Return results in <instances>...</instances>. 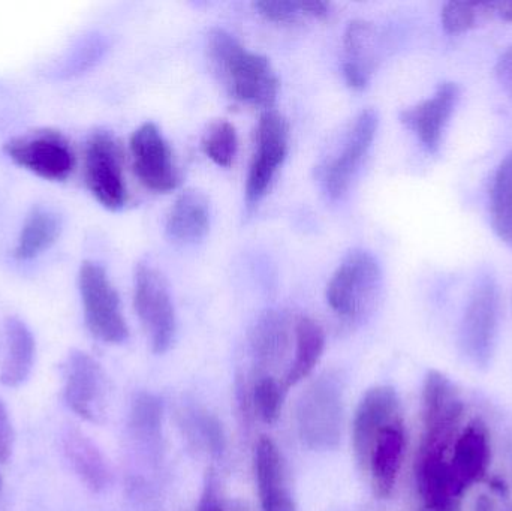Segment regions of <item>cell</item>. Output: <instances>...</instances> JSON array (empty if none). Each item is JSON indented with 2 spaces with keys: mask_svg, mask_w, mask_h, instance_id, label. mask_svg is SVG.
<instances>
[{
  "mask_svg": "<svg viewBox=\"0 0 512 511\" xmlns=\"http://www.w3.org/2000/svg\"><path fill=\"white\" fill-rule=\"evenodd\" d=\"M475 511H495V504L489 497H480L475 504Z\"/></svg>",
  "mask_w": 512,
  "mask_h": 511,
  "instance_id": "8d00e7d4",
  "label": "cell"
},
{
  "mask_svg": "<svg viewBox=\"0 0 512 511\" xmlns=\"http://www.w3.org/2000/svg\"><path fill=\"white\" fill-rule=\"evenodd\" d=\"M6 155L24 170L50 182H63L75 168L74 150L59 132L44 129L5 144Z\"/></svg>",
  "mask_w": 512,
  "mask_h": 511,
  "instance_id": "9c48e42d",
  "label": "cell"
},
{
  "mask_svg": "<svg viewBox=\"0 0 512 511\" xmlns=\"http://www.w3.org/2000/svg\"><path fill=\"white\" fill-rule=\"evenodd\" d=\"M490 221L498 239L512 249V150L504 156L493 176Z\"/></svg>",
  "mask_w": 512,
  "mask_h": 511,
  "instance_id": "d4e9b609",
  "label": "cell"
},
{
  "mask_svg": "<svg viewBox=\"0 0 512 511\" xmlns=\"http://www.w3.org/2000/svg\"><path fill=\"white\" fill-rule=\"evenodd\" d=\"M496 78L505 92L512 95V45L499 57L495 68Z\"/></svg>",
  "mask_w": 512,
  "mask_h": 511,
  "instance_id": "836d02e7",
  "label": "cell"
},
{
  "mask_svg": "<svg viewBox=\"0 0 512 511\" xmlns=\"http://www.w3.org/2000/svg\"><path fill=\"white\" fill-rule=\"evenodd\" d=\"M490 459L492 447L489 429L483 420H471L454 441L453 455L450 458L451 470L456 479L469 489L487 476Z\"/></svg>",
  "mask_w": 512,
  "mask_h": 511,
  "instance_id": "e0dca14e",
  "label": "cell"
},
{
  "mask_svg": "<svg viewBox=\"0 0 512 511\" xmlns=\"http://www.w3.org/2000/svg\"><path fill=\"white\" fill-rule=\"evenodd\" d=\"M60 234V221L56 213L44 207H36L27 216L21 227L14 257L27 261L47 251Z\"/></svg>",
  "mask_w": 512,
  "mask_h": 511,
  "instance_id": "cb8c5ba5",
  "label": "cell"
},
{
  "mask_svg": "<svg viewBox=\"0 0 512 511\" xmlns=\"http://www.w3.org/2000/svg\"><path fill=\"white\" fill-rule=\"evenodd\" d=\"M12 447H14V429H12L8 411H6L3 402L0 401V462L2 464H5L11 458Z\"/></svg>",
  "mask_w": 512,
  "mask_h": 511,
  "instance_id": "d6a6232c",
  "label": "cell"
},
{
  "mask_svg": "<svg viewBox=\"0 0 512 511\" xmlns=\"http://www.w3.org/2000/svg\"><path fill=\"white\" fill-rule=\"evenodd\" d=\"M66 453L78 476L93 491H101L108 482V470L99 450L80 434L66 438Z\"/></svg>",
  "mask_w": 512,
  "mask_h": 511,
  "instance_id": "484cf974",
  "label": "cell"
},
{
  "mask_svg": "<svg viewBox=\"0 0 512 511\" xmlns=\"http://www.w3.org/2000/svg\"><path fill=\"white\" fill-rule=\"evenodd\" d=\"M499 287L490 273L475 281L466 306L460 338L466 353L477 363L489 362L499 326Z\"/></svg>",
  "mask_w": 512,
  "mask_h": 511,
  "instance_id": "8fae6325",
  "label": "cell"
},
{
  "mask_svg": "<svg viewBox=\"0 0 512 511\" xmlns=\"http://www.w3.org/2000/svg\"><path fill=\"white\" fill-rule=\"evenodd\" d=\"M295 353L283 378V387L291 389L309 377L325 350L324 329L309 317H298L294 323Z\"/></svg>",
  "mask_w": 512,
  "mask_h": 511,
  "instance_id": "7402d4cb",
  "label": "cell"
},
{
  "mask_svg": "<svg viewBox=\"0 0 512 511\" xmlns=\"http://www.w3.org/2000/svg\"><path fill=\"white\" fill-rule=\"evenodd\" d=\"M198 511H224V501H222L221 491H219V482L213 471L207 473L200 503H198Z\"/></svg>",
  "mask_w": 512,
  "mask_h": 511,
  "instance_id": "1f68e13d",
  "label": "cell"
},
{
  "mask_svg": "<svg viewBox=\"0 0 512 511\" xmlns=\"http://www.w3.org/2000/svg\"><path fill=\"white\" fill-rule=\"evenodd\" d=\"M459 84L444 81L430 98L405 108L399 114L400 123L417 135L427 152L438 153L445 128L460 101Z\"/></svg>",
  "mask_w": 512,
  "mask_h": 511,
  "instance_id": "9a60e30c",
  "label": "cell"
},
{
  "mask_svg": "<svg viewBox=\"0 0 512 511\" xmlns=\"http://www.w3.org/2000/svg\"><path fill=\"white\" fill-rule=\"evenodd\" d=\"M289 126L276 110L259 117L255 134V152L246 177L245 200L249 210L255 209L273 185L277 171L288 155Z\"/></svg>",
  "mask_w": 512,
  "mask_h": 511,
  "instance_id": "8992f818",
  "label": "cell"
},
{
  "mask_svg": "<svg viewBox=\"0 0 512 511\" xmlns=\"http://www.w3.org/2000/svg\"><path fill=\"white\" fill-rule=\"evenodd\" d=\"M129 144L135 176L147 189L165 194L180 185L173 150L155 123H143L135 129Z\"/></svg>",
  "mask_w": 512,
  "mask_h": 511,
  "instance_id": "7c38bea8",
  "label": "cell"
},
{
  "mask_svg": "<svg viewBox=\"0 0 512 511\" xmlns=\"http://www.w3.org/2000/svg\"><path fill=\"white\" fill-rule=\"evenodd\" d=\"M463 414L465 404L450 378L435 369L427 372L423 384L424 432H459Z\"/></svg>",
  "mask_w": 512,
  "mask_h": 511,
  "instance_id": "ac0fdd59",
  "label": "cell"
},
{
  "mask_svg": "<svg viewBox=\"0 0 512 511\" xmlns=\"http://www.w3.org/2000/svg\"><path fill=\"white\" fill-rule=\"evenodd\" d=\"M255 11L271 23L289 24L303 15L301 3L292 0H261L254 3Z\"/></svg>",
  "mask_w": 512,
  "mask_h": 511,
  "instance_id": "4dcf8cb0",
  "label": "cell"
},
{
  "mask_svg": "<svg viewBox=\"0 0 512 511\" xmlns=\"http://www.w3.org/2000/svg\"><path fill=\"white\" fill-rule=\"evenodd\" d=\"M212 212L203 192L188 189L174 201L167 216L165 233L171 242L179 245H195L206 239L210 230Z\"/></svg>",
  "mask_w": 512,
  "mask_h": 511,
  "instance_id": "d6986e66",
  "label": "cell"
},
{
  "mask_svg": "<svg viewBox=\"0 0 512 511\" xmlns=\"http://www.w3.org/2000/svg\"><path fill=\"white\" fill-rule=\"evenodd\" d=\"M379 116L373 108L361 111L346 134L342 149L322 168V188L330 200H340L351 188L378 134Z\"/></svg>",
  "mask_w": 512,
  "mask_h": 511,
  "instance_id": "30bf717a",
  "label": "cell"
},
{
  "mask_svg": "<svg viewBox=\"0 0 512 511\" xmlns=\"http://www.w3.org/2000/svg\"><path fill=\"white\" fill-rule=\"evenodd\" d=\"M285 392L283 384L277 383L270 375L258 378L254 387V405L256 414L262 422L267 425L277 422L282 411Z\"/></svg>",
  "mask_w": 512,
  "mask_h": 511,
  "instance_id": "83f0119b",
  "label": "cell"
},
{
  "mask_svg": "<svg viewBox=\"0 0 512 511\" xmlns=\"http://www.w3.org/2000/svg\"><path fill=\"white\" fill-rule=\"evenodd\" d=\"M298 434L313 450L339 446L343 426L342 384L333 375L318 378L301 396L297 408Z\"/></svg>",
  "mask_w": 512,
  "mask_h": 511,
  "instance_id": "3957f363",
  "label": "cell"
},
{
  "mask_svg": "<svg viewBox=\"0 0 512 511\" xmlns=\"http://www.w3.org/2000/svg\"><path fill=\"white\" fill-rule=\"evenodd\" d=\"M134 305L153 353H167L176 339V309L167 281L149 264H138L135 270Z\"/></svg>",
  "mask_w": 512,
  "mask_h": 511,
  "instance_id": "5b68a950",
  "label": "cell"
},
{
  "mask_svg": "<svg viewBox=\"0 0 512 511\" xmlns=\"http://www.w3.org/2000/svg\"><path fill=\"white\" fill-rule=\"evenodd\" d=\"M415 480L418 494L430 511H459L468 491L454 476L444 450L418 449Z\"/></svg>",
  "mask_w": 512,
  "mask_h": 511,
  "instance_id": "5bb4252c",
  "label": "cell"
},
{
  "mask_svg": "<svg viewBox=\"0 0 512 511\" xmlns=\"http://www.w3.org/2000/svg\"><path fill=\"white\" fill-rule=\"evenodd\" d=\"M207 48L231 98L264 111L273 108L279 93V78L267 57L249 51L219 27L210 32Z\"/></svg>",
  "mask_w": 512,
  "mask_h": 511,
  "instance_id": "6da1fadb",
  "label": "cell"
},
{
  "mask_svg": "<svg viewBox=\"0 0 512 511\" xmlns=\"http://www.w3.org/2000/svg\"><path fill=\"white\" fill-rule=\"evenodd\" d=\"M300 3L303 17L325 18L330 14V3L321 2V0H307Z\"/></svg>",
  "mask_w": 512,
  "mask_h": 511,
  "instance_id": "e575fe53",
  "label": "cell"
},
{
  "mask_svg": "<svg viewBox=\"0 0 512 511\" xmlns=\"http://www.w3.org/2000/svg\"><path fill=\"white\" fill-rule=\"evenodd\" d=\"M239 138L233 123L218 120L210 126L203 138V150L207 158L219 167H230L236 159Z\"/></svg>",
  "mask_w": 512,
  "mask_h": 511,
  "instance_id": "4316f807",
  "label": "cell"
},
{
  "mask_svg": "<svg viewBox=\"0 0 512 511\" xmlns=\"http://www.w3.org/2000/svg\"><path fill=\"white\" fill-rule=\"evenodd\" d=\"M484 3L448 2L441 12L442 27L448 35H460L477 27Z\"/></svg>",
  "mask_w": 512,
  "mask_h": 511,
  "instance_id": "f1b7e54d",
  "label": "cell"
},
{
  "mask_svg": "<svg viewBox=\"0 0 512 511\" xmlns=\"http://www.w3.org/2000/svg\"><path fill=\"white\" fill-rule=\"evenodd\" d=\"M6 354L0 381L6 387H18L32 374L36 344L24 321L9 317L5 324Z\"/></svg>",
  "mask_w": 512,
  "mask_h": 511,
  "instance_id": "44dd1931",
  "label": "cell"
},
{
  "mask_svg": "<svg viewBox=\"0 0 512 511\" xmlns=\"http://www.w3.org/2000/svg\"><path fill=\"white\" fill-rule=\"evenodd\" d=\"M65 401L81 419L99 423L105 416L108 384L104 369L89 354L72 351L65 363Z\"/></svg>",
  "mask_w": 512,
  "mask_h": 511,
  "instance_id": "4fadbf2b",
  "label": "cell"
},
{
  "mask_svg": "<svg viewBox=\"0 0 512 511\" xmlns=\"http://www.w3.org/2000/svg\"><path fill=\"white\" fill-rule=\"evenodd\" d=\"M86 185L99 204L108 210H120L128 201L123 153L110 132L90 135L84 156Z\"/></svg>",
  "mask_w": 512,
  "mask_h": 511,
  "instance_id": "ba28073f",
  "label": "cell"
},
{
  "mask_svg": "<svg viewBox=\"0 0 512 511\" xmlns=\"http://www.w3.org/2000/svg\"><path fill=\"white\" fill-rule=\"evenodd\" d=\"M162 411L158 399L150 395H143L135 401L132 411L134 428L146 435H155L159 431Z\"/></svg>",
  "mask_w": 512,
  "mask_h": 511,
  "instance_id": "f546056e",
  "label": "cell"
},
{
  "mask_svg": "<svg viewBox=\"0 0 512 511\" xmlns=\"http://www.w3.org/2000/svg\"><path fill=\"white\" fill-rule=\"evenodd\" d=\"M78 288L89 332L105 344H123L129 336L128 324L123 317L119 293L104 267L92 261L83 263L78 273Z\"/></svg>",
  "mask_w": 512,
  "mask_h": 511,
  "instance_id": "277c9868",
  "label": "cell"
},
{
  "mask_svg": "<svg viewBox=\"0 0 512 511\" xmlns=\"http://www.w3.org/2000/svg\"><path fill=\"white\" fill-rule=\"evenodd\" d=\"M382 267L372 252L354 249L346 254L327 285L328 306L345 321L369 314L382 290Z\"/></svg>",
  "mask_w": 512,
  "mask_h": 511,
  "instance_id": "7a4b0ae2",
  "label": "cell"
},
{
  "mask_svg": "<svg viewBox=\"0 0 512 511\" xmlns=\"http://www.w3.org/2000/svg\"><path fill=\"white\" fill-rule=\"evenodd\" d=\"M342 72L351 89L363 90L369 86L375 69V27L364 20L349 23L343 38Z\"/></svg>",
  "mask_w": 512,
  "mask_h": 511,
  "instance_id": "ffe728a7",
  "label": "cell"
},
{
  "mask_svg": "<svg viewBox=\"0 0 512 511\" xmlns=\"http://www.w3.org/2000/svg\"><path fill=\"white\" fill-rule=\"evenodd\" d=\"M493 14L498 15L507 23H512V0H499V2H490Z\"/></svg>",
  "mask_w": 512,
  "mask_h": 511,
  "instance_id": "d590c367",
  "label": "cell"
},
{
  "mask_svg": "<svg viewBox=\"0 0 512 511\" xmlns=\"http://www.w3.org/2000/svg\"><path fill=\"white\" fill-rule=\"evenodd\" d=\"M352 447L358 467L369 477L376 497L382 500L391 497L405 456L406 432L403 417L382 426L366 440Z\"/></svg>",
  "mask_w": 512,
  "mask_h": 511,
  "instance_id": "52a82bcc",
  "label": "cell"
},
{
  "mask_svg": "<svg viewBox=\"0 0 512 511\" xmlns=\"http://www.w3.org/2000/svg\"><path fill=\"white\" fill-rule=\"evenodd\" d=\"M255 479L261 511H295L282 453L268 437L256 444Z\"/></svg>",
  "mask_w": 512,
  "mask_h": 511,
  "instance_id": "2e32d148",
  "label": "cell"
},
{
  "mask_svg": "<svg viewBox=\"0 0 512 511\" xmlns=\"http://www.w3.org/2000/svg\"><path fill=\"white\" fill-rule=\"evenodd\" d=\"M291 323L279 311H268L256 321L251 332V348L256 363L262 368L279 362L291 338Z\"/></svg>",
  "mask_w": 512,
  "mask_h": 511,
  "instance_id": "603a6c76",
  "label": "cell"
}]
</instances>
